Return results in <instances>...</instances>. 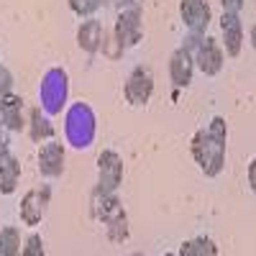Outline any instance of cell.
Segmentation results:
<instances>
[{"mask_svg":"<svg viewBox=\"0 0 256 256\" xmlns=\"http://www.w3.org/2000/svg\"><path fill=\"white\" fill-rule=\"evenodd\" d=\"M226 146H228V126H226V118H220V116H216L208 123V128H200L192 136L190 152L205 177H218L223 172Z\"/></svg>","mask_w":256,"mask_h":256,"instance_id":"cell-1","label":"cell"},{"mask_svg":"<svg viewBox=\"0 0 256 256\" xmlns=\"http://www.w3.org/2000/svg\"><path fill=\"white\" fill-rule=\"evenodd\" d=\"M90 212L98 223H102L105 236L113 244H126L131 238V228H128V212L123 202L118 200L116 192H108L95 184L92 195H90Z\"/></svg>","mask_w":256,"mask_h":256,"instance_id":"cell-2","label":"cell"},{"mask_svg":"<svg viewBox=\"0 0 256 256\" xmlns=\"http://www.w3.org/2000/svg\"><path fill=\"white\" fill-rule=\"evenodd\" d=\"M95 113L88 102H74L64 116V134L74 148H90L95 141Z\"/></svg>","mask_w":256,"mask_h":256,"instance_id":"cell-3","label":"cell"},{"mask_svg":"<svg viewBox=\"0 0 256 256\" xmlns=\"http://www.w3.org/2000/svg\"><path fill=\"white\" fill-rule=\"evenodd\" d=\"M67 95H70V77L62 67H52L38 84V100H41V110L49 118L59 116L67 105Z\"/></svg>","mask_w":256,"mask_h":256,"instance_id":"cell-4","label":"cell"},{"mask_svg":"<svg viewBox=\"0 0 256 256\" xmlns=\"http://www.w3.org/2000/svg\"><path fill=\"white\" fill-rule=\"evenodd\" d=\"M200 36L202 34H187L184 44L169 56V80L174 82V88H190L192 74H195V54L192 52H195Z\"/></svg>","mask_w":256,"mask_h":256,"instance_id":"cell-5","label":"cell"},{"mask_svg":"<svg viewBox=\"0 0 256 256\" xmlns=\"http://www.w3.org/2000/svg\"><path fill=\"white\" fill-rule=\"evenodd\" d=\"M116 38H118L120 49H134L144 38V13L138 3L120 8L116 18Z\"/></svg>","mask_w":256,"mask_h":256,"instance_id":"cell-6","label":"cell"},{"mask_svg":"<svg viewBox=\"0 0 256 256\" xmlns=\"http://www.w3.org/2000/svg\"><path fill=\"white\" fill-rule=\"evenodd\" d=\"M49 202H52V184H38V187L28 190L26 195L20 198V205H18L20 223L28 226V228H36L41 220H44L46 210H49Z\"/></svg>","mask_w":256,"mask_h":256,"instance_id":"cell-7","label":"cell"},{"mask_svg":"<svg viewBox=\"0 0 256 256\" xmlns=\"http://www.w3.org/2000/svg\"><path fill=\"white\" fill-rule=\"evenodd\" d=\"M152 95H154V72L138 64V67L131 70V74H128L123 84V98L134 108H144V105H148Z\"/></svg>","mask_w":256,"mask_h":256,"instance_id":"cell-8","label":"cell"},{"mask_svg":"<svg viewBox=\"0 0 256 256\" xmlns=\"http://www.w3.org/2000/svg\"><path fill=\"white\" fill-rule=\"evenodd\" d=\"M195 67L205 74V77H216L220 74L223 64H226V54H223V46L218 44L212 36H200L198 38V46H195Z\"/></svg>","mask_w":256,"mask_h":256,"instance_id":"cell-9","label":"cell"},{"mask_svg":"<svg viewBox=\"0 0 256 256\" xmlns=\"http://www.w3.org/2000/svg\"><path fill=\"white\" fill-rule=\"evenodd\" d=\"M123 182V159L113 148H105L98 156V187L116 192Z\"/></svg>","mask_w":256,"mask_h":256,"instance_id":"cell-10","label":"cell"},{"mask_svg":"<svg viewBox=\"0 0 256 256\" xmlns=\"http://www.w3.org/2000/svg\"><path fill=\"white\" fill-rule=\"evenodd\" d=\"M180 16L190 34H205L210 26V0H180Z\"/></svg>","mask_w":256,"mask_h":256,"instance_id":"cell-11","label":"cell"},{"mask_svg":"<svg viewBox=\"0 0 256 256\" xmlns=\"http://www.w3.org/2000/svg\"><path fill=\"white\" fill-rule=\"evenodd\" d=\"M38 172L46 180H56L64 174V144L49 138L38 148Z\"/></svg>","mask_w":256,"mask_h":256,"instance_id":"cell-12","label":"cell"},{"mask_svg":"<svg viewBox=\"0 0 256 256\" xmlns=\"http://www.w3.org/2000/svg\"><path fill=\"white\" fill-rule=\"evenodd\" d=\"M220 34H223V46H226V56L236 59L244 49V24L238 13H226L220 16Z\"/></svg>","mask_w":256,"mask_h":256,"instance_id":"cell-13","label":"cell"},{"mask_svg":"<svg viewBox=\"0 0 256 256\" xmlns=\"http://www.w3.org/2000/svg\"><path fill=\"white\" fill-rule=\"evenodd\" d=\"M0 123H3L8 131H20L26 126L24 120V100L16 92H6L0 95Z\"/></svg>","mask_w":256,"mask_h":256,"instance_id":"cell-14","label":"cell"},{"mask_svg":"<svg viewBox=\"0 0 256 256\" xmlns=\"http://www.w3.org/2000/svg\"><path fill=\"white\" fill-rule=\"evenodd\" d=\"M102 36H105V31H102V24L98 18H88V20H82L80 24V28H77V44H80V49L84 52V54H98V49L102 46Z\"/></svg>","mask_w":256,"mask_h":256,"instance_id":"cell-15","label":"cell"},{"mask_svg":"<svg viewBox=\"0 0 256 256\" xmlns=\"http://www.w3.org/2000/svg\"><path fill=\"white\" fill-rule=\"evenodd\" d=\"M20 180V162L13 154L0 156V195H13Z\"/></svg>","mask_w":256,"mask_h":256,"instance_id":"cell-16","label":"cell"},{"mask_svg":"<svg viewBox=\"0 0 256 256\" xmlns=\"http://www.w3.org/2000/svg\"><path fill=\"white\" fill-rule=\"evenodd\" d=\"M28 134L36 144H44L54 136V126L49 120V116L41 110V108H34L31 110V123H28Z\"/></svg>","mask_w":256,"mask_h":256,"instance_id":"cell-17","label":"cell"},{"mask_svg":"<svg viewBox=\"0 0 256 256\" xmlns=\"http://www.w3.org/2000/svg\"><path fill=\"white\" fill-rule=\"evenodd\" d=\"M177 254L180 256H218V246H216V241L208 238V236H198V238L184 241Z\"/></svg>","mask_w":256,"mask_h":256,"instance_id":"cell-18","label":"cell"},{"mask_svg":"<svg viewBox=\"0 0 256 256\" xmlns=\"http://www.w3.org/2000/svg\"><path fill=\"white\" fill-rule=\"evenodd\" d=\"M20 230L16 226H6L0 230V256H20Z\"/></svg>","mask_w":256,"mask_h":256,"instance_id":"cell-19","label":"cell"},{"mask_svg":"<svg viewBox=\"0 0 256 256\" xmlns=\"http://www.w3.org/2000/svg\"><path fill=\"white\" fill-rule=\"evenodd\" d=\"M44 241H41L38 233H31V236L24 241V246H20V256H44Z\"/></svg>","mask_w":256,"mask_h":256,"instance_id":"cell-20","label":"cell"},{"mask_svg":"<svg viewBox=\"0 0 256 256\" xmlns=\"http://www.w3.org/2000/svg\"><path fill=\"white\" fill-rule=\"evenodd\" d=\"M70 8L80 18H90L98 10V3H95V0H70Z\"/></svg>","mask_w":256,"mask_h":256,"instance_id":"cell-21","label":"cell"},{"mask_svg":"<svg viewBox=\"0 0 256 256\" xmlns=\"http://www.w3.org/2000/svg\"><path fill=\"white\" fill-rule=\"evenodd\" d=\"M13 72L6 67V64H0V95H6V92H13Z\"/></svg>","mask_w":256,"mask_h":256,"instance_id":"cell-22","label":"cell"},{"mask_svg":"<svg viewBox=\"0 0 256 256\" xmlns=\"http://www.w3.org/2000/svg\"><path fill=\"white\" fill-rule=\"evenodd\" d=\"M220 3H223L226 13H241L244 6H246V0H220Z\"/></svg>","mask_w":256,"mask_h":256,"instance_id":"cell-23","label":"cell"},{"mask_svg":"<svg viewBox=\"0 0 256 256\" xmlns=\"http://www.w3.org/2000/svg\"><path fill=\"white\" fill-rule=\"evenodd\" d=\"M10 154V141H8V128L0 123V156Z\"/></svg>","mask_w":256,"mask_h":256,"instance_id":"cell-24","label":"cell"},{"mask_svg":"<svg viewBox=\"0 0 256 256\" xmlns=\"http://www.w3.org/2000/svg\"><path fill=\"white\" fill-rule=\"evenodd\" d=\"M248 187L251 190L256 187V159H251V164H248Z\"/></svg>","mask_w":256,"mask_h":256,"instance_id":"cell-25","label":"cell"},{"mask_svg":"<svg viewBox=\"0 0 256 256\" xmlns=\"http://www.w3.org/2000/svg\"><path fill=\"white\" fill-rule=\"evenodd\" d=\"M120 3H123V6H134V3H136V0H120Z\"/></svg>","mask_w":256,"mask_h":256,"instance_id":"cell-26","label":"cell"},{"mask_svg":"<svg viewBox=\"0 0 256 256\" xmlns=\"http://www.w3.org/2000/svg\"><path fill=\"white\" fill-rule=\"evenodd\" d=\"M95 3H98V8H100V6H105V3H108V0H95Z\"/></svg>","mask_w":256,"mask_h":256,"instance_id":"cell-27","label":"cell"}]
</instances>
